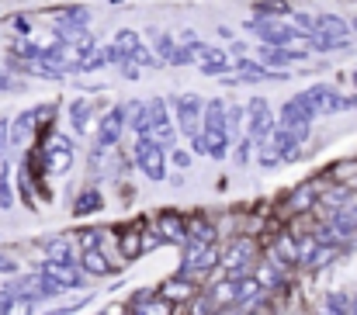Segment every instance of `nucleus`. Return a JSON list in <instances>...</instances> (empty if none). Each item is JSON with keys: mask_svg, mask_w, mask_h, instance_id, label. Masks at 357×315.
<instances>
[{"mask_svg": "<svg viewBox=\"0 0 357 315\" xmlns=\"http://www.w3.org/2000/svg\"><path fill=\"white\" fill-rule=\"evenodd\" d=\"M163 243H174V246H184L188 243V215L184 211H174V208H163L156 215V225Z\"/></svg>", "mask_w": 357, "mask_h": 315, "instance_id": "6e6552de", "label": "nucleus"}, {"mask_svg": "<svg viewBox=\"0 0 357 315\" xmlns=\"http://www.w3.org/2000/svg\"><path fill=\"white\" fill-rule=\"evenodd\" d=\"M121 256H125V260H139V256H142L139 229H132V232H125V236H121Z\"/></svg>", "mask_w": 357, "mask_h": 315, "instance_id": "4c0bfd02", "label": "nucleus"}, {"mask_svg": "<svg viewBox=\"0 0 357 315\" xmlns=\"http://www.w3.org/2000/svg\"><path fill=\"white\" fill-rule=\"evenodd\" d=\"M337 256H340V246H316L305 267H312V270H326V267H330Z\"/></svg>", "mask_w": 357, "mask_h": 315, "instance_id": "f704fd0d", "label": "nucleus"}, {"mask_svg": "<svg viewBox=\"0 0 357 315\" xmlns=\"http://www.w3.org/2000/svg\"><path fill=\"white\" fill-rule=\"evenodd\" d=\"M250 153H253V142H250V139H239L236 149H233V160H236L239 170H243V167L250 163Z\"/></svg>", "mask_w": 357, "mask_h": 315, "instance_id": "79ce46f5", "label": "nucleus"}, {"mask_svg": "<svg viewBox=\"0 0 357 315\" xmlns=\"http://www.w3.org/2000/svg\"><path fill=\"white\" fill-rule=\"evenodd\" d=\"M105 208V194H101V187H84L77 198H73V215L77 218H87V215H94V211Z\"/></svg>", "mask_w": 357, "mask_h": 315, "instance_id": "4be33fe9", "label": "nucleus"}, {"mask_svg": "<svg viewBox=\"0 0 357 315\" xmlns=\"http://www.w3.org/2000/svg\"><path fill=\"white\" fill-rule=\"evenodd\" d=\"M257 14H260V17L267 14V17L278 21V17H288L291 7H288V0H260V3H257Z\"/></svg>", "mask_w": 357, "mask_h": 315, "instance_id": "e433bc0d", "label": "nucleus"}, {"mask_svg": "<svg viewBox=\"0 0 357 315\" xmlns=\"http://www.w3.org/2000/svg\"><path fill=\"white\" fill-rule=\"evenodd\" d=\"M198 66H202V73H205V77H222V73H229V70H233V59L226 56V49H219V45H215V49H212V56H208V59H202Z\"/></svg>", "mask_w": 357, "mask_h": 315, "instance_id": "c756f323", "label": "nucleus"}, {"mask_svg": "<svg viewBox=\"0 0 357 315\" xmlns=\"http://www.w3.org/2000/svg\"><path fill=\"white\" fill-rule=\"evenodd\" d=\"M10 24H14V31L28 35V21H24V17H10Z\"/></svg>", "mask_w": 357, "mask_h": 315, "instance_id": "864d4df0", "label": "nucleus"}, {"mask_svg": "<svg viewBox=\"0 0 357 315\" xmlns=\"http://www.w3.org/2000/svg\"><path fill=\"white\" fill-rule=\"evenodd\" d=\"M73 167V142L63 135H52L45 142V156H42V174H66Z\"/></svg>", "mask_w": 357, "mask_h": 315, "instance_id": "0eeeda50", "label": "nucleus"}, {"mask_svg": "<svg viewBox=\"0 0 357 315\" xmlns=\"http://www.w3.org/2000/svg\"><path fill=\"white\" fill-rule=\"evenodd\" d=\"M264 298V291H260V284L253 281V277H243L236 281V291H233V305H236L239 312H250L257 302Z\"/></svg>", "mask_w": 357, "mask_h": 315, "instance_id": "6ab92c4d", "label": "nucleus"}, {"mask_svg": "<svg viewBox=\"0 0 357 315\" xmlns=\"http://www.w3.org/2000/svg\"><path fill=\"white\" fill-rule=\"evenodd\" d=\"M17 274H21L17 256H10L7 249H0V277H17Z\"/></svg>", "mask_w": 357, "mask_h": 315, "instance_id": "ea45409f", "label": "nucleus"}, {"mask_svg": "<svg viewBox=\"0 0 357 315\" xmlns=\"http://www.w3.org/2000/svg\"><path fill=\"white\" fill-rule=\"evenodd\" d=\"M94 114H98V105H94V101H84V98L70 101V121H73V132H77V135L91 132Z\"/></svg>", "mask_w": 357, "mask_h": 315, "instance_id": "a211bd4d", "label": "nucleus"}, {"mask_svg": "<svg viewBox=\"0 0 357 315\" xmlns=\"http://www.w3.org/2000/svg\"><path fill=\"white\" fill-rule=\"evenodd\" d=\"M73 239H77V243H80V249L87 253V249H98V239H101V232H98V229H80Z\"/></svg>", "mask_w": 357, "mask_h": 315, "instance_id": "a19ab883", "label": "nucleus"}, {"mask_svg": "<svg viewBox=\"0 0 357 315\" xmlns=\"http://www.w3.org/2000/svg\"><path fill=\"white\" fill-rule=\"evenodd\" d=\"M38 274L42 277H49L59 291H80V288H87V277L80 274V267H66V263H52V260H42V267H38Z\"/></svg>", "mask_w": 357, "mask_h": 315, "instance_id": "1a4fd4ad", "label": "nucleus"}, {"mask_svg": "<svg viewBox=\"0 0 357 315\" xmlns=\"http://www.w3.org/2000/svg\"><path fill=\"white\" fill-rule=\"evenodd\" d=\"M98 315H101V312H98Z\"/></svg>", "mask_w": 357, "mask_h": 315, "instance_id": "052dcab7", "label": "nucleus"}, {"mask_svg": "<svg viewBox=\"0 0 357 315\" xmlns=\"http://www.w3.org/2000/svg\"><path fill=\"white\" fill-rule=\"evenodd\" d=\"M146 118H149V139H153V142H160L163 149H167V146H174L177 128H174L170 107H167L163 98H153V101L146 105Z\"/></svg>", "mask_w": 357, "mask_h": 315, "instance_id": "7ed1b4c3", "label": "nucleus"}, {"mask_svg": "<svg viewBox=\"0 0 357 315\" xmlns=\"http://www.w3.org/2000/svg\"><path fill=\"white\" fill-rule=\"evenodd\" d=\"M260 167H264V170H274V167H281V156H278L274 149H264V153H260Z\"/></svg>", "mask_w": 357, "mask_h": 315, "instance_id": "de8ad7c7", "label": "nucleus"}, {"mask_svg": "<svg viewBox=\"0 0 357 315\" xmlns=\"http://www.w3.org/2000/svg\"><path fill=\"white\" fill-rule=\"evenodd\" d=\"M87 302H91V295H84V298H80L77 305H66V309H56V312H45V315H80Z\"/></svg>", "mask_w": 357, "mask_h": 315, "instance_id": "09e8293b", "label": "nucleus"}, {"mask_svg": "<svg viewBox=\"0 0 357 315\" xmlns=\"http://www.w3.org/2000/svg\"><path fill=\"white\" fill-rule=\"evenodd\" d=\"M316 201H319V191H316V184H298L295 191H291V198H288V205L295 215H305V211L316 208Z\"/></svg>", "mask_w": 357, "mask_h": 315, "instance_id": "393cba45", "label": "nucleus"}, {"mask_svg": "<svg viewBox=\"0 0 357 315\" xmlns=\"http://www.w3.org/2000/svg\"><path fill=\"white\" fill-rule=\"evenodd\" d=\"M77 267H80V274H84V277H112V274H115V267L108 263V256H105V249H101V246H98V249L80 253V256H77Z\"/></svg>", "mask_w": 357, "mask_h": 315, "instance_id": "ddd939ff", "label": "nucleus"}, {"mask_svg": "<svg viewBox=\"0 0 357 315\" xmlns=\"http://www.w3.org/2000/svg\"><path fill=\"white\" fill-rule=\"evenodd\" d=\"M243 121H246V111H243L239 105H226V135H229V139L239 132Z\"/></svg>", "mask_w": 357, "mask_h": 315, "instance_id": "58836bf2", "label": "nucleus"}, {"mask_svg": "<svg viewBox=\"0 0 357 315\" xmlns=\"http://www.w3.org/2000/svg\"><path fill=\"white\" fill-rule=\"evenodd\" d=\"M119 70H121V77H125V80H139V77H142V70H139V66H132V63H121Z\"/></svg>", "mask_w": 357, "mask_h": 315, "instance_id": "3c124183", "label": "nucleus"}, {"mask_svg": "<svg viewBox=\"0 0 357 315\" xmlns=\"http://www.w3.org/2000/svg\"><path fill=\"white\" fill-rule=\"evenodd\" d=\"M31 135H35V114H31V107H28V111H21L17 118H10L7 139H10V146H24Z\"/></svg>", "mask_w": 357, "mask_h": 315, "instance_id": "aec40b11", "label": "nucleus"}, {"mask_svg": "<svg viewBox=\"0 0 357 315\" xmlns=\"http://www.w3.org/2000/svg\"><path fill=\"white\" fill-rule=\"evenodd\" d=\"M10 91H24V84H21V80H14V77L0 66V94H10Z\"/></svg>", "mask_w": 357, "mask_h": 315, "instance_id": "a18cd8bd", "label": "nucleus"}, {"mask_svg": "<svg viewBox=\"0 0 357 315\" xmlns=\"http://www.w3.org/2000/svg\"><path fill=\"white\" fill-rule=\"evenodd\" d=\"M354 84H357V70H354Z\"/></svg>", "mask_w": 357, "mask_h": 315, "instance_id": "bf43d9fd", "label": "nucleus"}, {"mask_svg": "<svg viewBox=\"0 0 357 315\" xmlns=\"http://www.w3.org/2000/svg\"><path fill=\"white\" fill-rule=\"evenodd\" d=\"M351 315H357V291L351 295Z\"/></svg>", "mask_w": 357, "mask_h": 315, "instance_id": "4d7b16f0", "label": "nucleus"}, {"mask_svg": "<svg viewBox=\"0 0 357 315\" xmlns=\"http://www.w3.org/2000/svg\"><path fill=\"white\" fill-rule=\"evenodd\" d=\"M10 163L3 160L0 163V211H10L14 208V180H10Z\"/></svg>", "mask_w": 357, "mask_h": 315, "instance_id": "2f4dec72", "label": "nucleus"}, {"mask_svg": "<svg viewBox=\"0 0 357 315\" xmlns=\"http://www.w3.org/2000/svg\"><path fill=\"white\" fill-rule=\"evenodd\" d=\"M7 291V288H3ZM35 302H28L24 295H14V291H7V302H3V315H35Z\"/></svg>", "mask_w": 357, "mask_h": 315, "instance_id": "72a5a7b5", "label": "nucleus"}, {"mask_svg": "<svg viewBox=\"0 0 357 315\" xmlns=\"http://www.w3.org/2000/svg\"><path fill=\"white\" fill-rule=\"evenodd\" d=\"M319 315H351V295L347 291H330L323 298V312Z\"/></svg>", "mask_w": 357, "mask_h": 315, "instance_id": "473e14b6", "label": "nucleus"}, {"mask_svg": "<svg viewBox=\"0 0 357 315\" xmlns=\"http://www.w3.org/2000/svg\"><path fill=\"white\" fill-rule=\"evenodd\" d=\"M188 243L215 246V222H212L208 215H191V218H188Z\"/></svg>", "mask_w": 357, "mask_h": 315, "instance_id": "f3484780", "label": "nucleus"}, {"mask_svg": "<svg viewBox=\"0 0 357 315\" xmlns=\"http://www.w3.org/2000/svg\"><path fill=\"white\" fill-rule=\"evenodd\" d=\"M167 163H174V167L188 170V167H191V153H188V149H174V153L167 156Z\"/></svg>", "mask_w": 357, "mask_h": 315, "instance_id": "49530a36", "label": "nucleus"}, {"mask_svg": "<svg viewBox=\"0 0 357 315\" xmlns=\"http://www.w3.org/2000/svg\"><path fill=\"white\" fill-rule=\"evenodd\" d=\"M45 260L52 263H66V267H77V253H73V239H63V236H52L45 243Z\"/></svg>", "mask_w": 357, "mask_h": 315, "instance_id": "412c9836", "label": "nucleus"}, {"mask_svg": "<svg viewBox=\"0 0 357 315\" xmlns=\"http://www.w3.org/2000/svg\"><path fill=\"white\" fill-rule=\"evenodd\" d=\"M246 111V118H250V142H267L271 135H274V111L267 105V98H250V105L243 107Z\"/></svg>", "mask_w": 357, "mask_h": 315, "instance_id": "20e7f679", "label": "nucleus"}, {"mask_svg": "<svg viewBox=\"0 0 357 315\" xmlns=\"http://www.w3.org/2000/svg\"><path fill=\"white\" fill-rule=\"evenodd\" d=\"M139 246H142V253H149L153 246H163V239H160L156 229H142V232H139Z\"/></svg>", "mask_w": 357, "mask_h": 315, "instance_id": "37998d69", "label": "nucleus"}, {"mask_svg": "<svg viewBox=\"0 0 357 315\" xmlns=\"http://www.w3.org/2000/svg\"><path fill=\"white\" fill-rule=\"evenodd\" d=\"M156 295L163 298V302H170V305H188L195 295H198V284L191 281V277H181V274H170L167 281H160V288H156Z\"/></svg>", "mask_w": 357, "mask_h": 315, "instance_id": "9d476101", "label": "nucleus"}, {"mask_svg": "<svg viewBox=\"0 0 357 315\" xmlns=\"http://www.w3.org/2000/svg\"><path fill=\"white\" fill-rule=\"evenodd\" d=\"M191 146H195L198 153L212 156V160H226V153H229V135H226V132H202L198 139H191Z\"/></svg>", "mask_w": 357, "mask_h": 315, "instance_id": "4468645a", "label": "nucleus"}, {"mask_svg": "<svg viewBox=\"0 0 357 315\" xmlns=\"http://www.w3.org/2000/svg\"><path fill=\"white\" fill-rule=\"evenodd\" d=\"M212 315H246V312H239L236 305H229V309H219V312H212Z\"/></svg>", "mask_w": 357, "mask_h": 315, "instance_id": "5fc2aeb1", "label": "nucleus"}, {"mask_svg": "<svg viewBox=\"0 0 357 315\" xmlns=\"http://www.w3.org/2000/svg\"><path fill=\"white\" fill-rule=\"evenodd\" d=\"M271 260L281 263V267H298V239L288 236V232L274 236V243H271Z\"/></svg>", "mask_w": 357, "mask_h": 315, "instance_id": "2eb2a0df", "label": "nucleus"}, {"mask_svg": "<svg viewBox=\"0 0 357 315\" xmlns=\"http://www.w3.org/2000/svg\"><path fill=\"white\" fill-rule=\"evenodd\" d=\"M347 215H351V225H354V232H357V205H354V208L347 205Z\"/></svg>", "mask_w": 357, "mask_h": 315, "instance_id": "6e6d98bb", "label": "nucleus"}, {"mask_svg": "<svg viewBox=\"0 0 357 315\" xmlns=\"http://www.w3.org/2000/svg\"><path fill=\"white\" fill-rule=\"evenodd\" d=\"M7 128H10V118H0V156L10 149V139H7Z\"/></svg>", "mask_w": 357, "mask_h": 315, "instance_id": "8fccbe9b", "label": "nucleus"}, {"mask_svg": "<svg viewBox=\"0 0 357 315\" xmlns=\"http://www.w3.org/2000/svg\"><path fill=\"white\" fill-rule=\"evenodd\" d=\"M312 52H340V49H351L347 38H326V35H309L305 38Z\"/></svg>", "mask_w": 357, "mask_h": 315, "instance_id": "c9c22d12", "label": "nucleus"}, {"mask_svg": "<svg viewBox=\"0 0 357 315\" xmlns=\"http://www.w3.org/2000/svg\"><path fill=\"white\" fill-rule=\"evenodd\" d=\"M347 28H354V31H357V17H351V21H347Z\"/></svg>", "mask_w": 357, "mask_h": 315, "instance_id": "13d9d810", "label": "nucleus"}, {"mask_svg": "<svg viewBox=\"0 0 357 315\" xmlns=\"http://www.w3.org/2000/svg\"><path fill=\"white\" fill-rule=\"evenodd\" d=\"M132 156H135V167H139L149 180H156V184L167 180V149H163L160 142H153V139H139Z\"/></svg>", "mask_w": 357, "mask_h": 315, "instance_id": "f03ea898", "label": "nucleus"}, {"mask_svg": "<svg viewBox=\"0 0 357 315\" xmlns=\"http://www.w3.org/2000/svg\"><path fill=\"white\" fill-rule=\"evenodd\" d=\"M125 125L139 135V139H149V118H146V105L142 101H132L125 107Z\"/></svg>", "mask_w": 357, "mask_h": 315, "instance_id": "cd10ccee", "label": "nucleus"}, {"mask_svg": "<svg viewBox=\"0 0 357 315\" xmlns=\"http://www.w3.org/2000/svg\"><path fill=\"white\" fill-rule=\"evenodd\" d=\"M305 105L312 107V114H340L347 111V98L340 91H333L330 84H312L309 91H302Z\"/></svg>", "mask_w": 357, "mask_h": 315, "instance_id": "423d86ee", "label": "nucleus"}, {"mask_svg": "<svg viewBox=\"0 0 357 315\" xmlns=\"http://www.w3.org/2000/svg\"><path fill=\"white\" fill-rule=\"evenodd\" d=\"M101 315H128V309H125V302H112L101 309Z\"/></svg>", "mask_w": 357, "mask_h": 315, "instance_id": "603ef678", "label": "nucleus"}, {"mask_svg": "<svg viewBox=\"0 0 357 315\" xmlns=\"http://www.w3.org/2000/svg\"><path fill=\"white\" fill-rule=\"evenodd\" d=\"M281 270H284V267L271 260V263L257 267V270H253L250 277H253V281L260 284V291H267V295H271V291H274V288H281V281H284V274H281Z\"/></svg>", "mask_w": 357, "mask_h": 315, "instance_id": "b1692460", "label": "nucleus"}, {"mask_svg": "<svg viewBox=\"0 0 357 315\" xmlns=\"http://www.w3.org/2000/svg\"><path fill=\"white\" fill-rule=\"evenodd\" d=\"M149 38H153V56H156V63H170V56H174V49H177V38H174L170 31H156V28H149Z\"/></svg>", "mask_w": 357, "mask_h": 315, "instance_id": "c85d7f7f", "label": "nucleus"}, {"mask_svg": "<svg viewBox=\"0 0 357 315\" xmlns=\"http://www.w3.org/2000/svg\"><path fill=\"white\" fill-rule=\"evenodd\" d=\"M87 21H91V10L84 7V3H77V7H63L59 14H56V28H77V31H87Z\"/></svg>", "mask_w": 357, "mask_h": 315, "instance_id": "5701e85b", "label": "nucleus"}, {"mask_svg": "<svg viewBox=\"0 0 357 315\" xmlns=\"http://www.w3.org/2000/svg\"><path fill=\"white\" fill-rule=\"evenodd\" d=\"M233 291H236V284H233V281H226V277H222V281H215V284L208 288V295H205V298H208V305H212V312L229 309V305H233Z\"/></svg>", "mask_w": 357, "mask_h": 315, "instance_id": "bb28decb", "label": "nucleus"}, {"mask_svg": "<svg viewBox=\"0 0 357 315\" xmlns=\"http://www.w3.org/2000/svg\"><path fill=\"white\" fill-rule=\"evenodd\" d=\"M233 70H236V77H233V84H260V80H284V73H271L267 66H260L257 59H233Z\"/></svg>", "mask_w": 357, "mask_h": 315, "instance_id": "f8f14e48", "label": "nucleus"}, {"mask_svg": "<svg viewBox=\"0 0 357 315\" xmlns=\"http://www.w3.org/2000/svg\"><path fill=\"white\" fill-rule=\"evenodd\" d=\"M170 118H174V128L184 132L188 139H198L202 135V111H205V101L198 94H181L170 101Z\"/></svg>", "mask_w": 357, "mask_h": 315, "instance_id": "f257e3e1", "label": "nucleus"}, {"mask_svg": "<svg viewBox=\"0 0 357 315\" xmlns=\"http://www.w3.org/2000/svg\"><path fill=\"white\" fill-rule=\"evenodd\" d=\"M257 56H260V66H274V70H281V66H291V63H302V59H305V52H302V49H271V45H260V49H257Z\"/></svg>", "mask_w": 357, "mask_h": 315, "instance_id": "dca6fc26", "label": "nucleus"}, {"mask_svg": "<svg viewBox=\"0 0 357 315\" xmlns=\"http://www.w3.org/2000/svg\"><path fill=\"white\" fill-rule=\"evenodd\" d=\"M188 63H195L191 45H177V49H174V56H170V66H188Z\"/></svg>", "mask_w": 357, "mask_h": 315, "instance_id": "c03bdc74", "label": "nucleus"}, {"mask_svg": "<svg viewBox=\"0 0 357 315\" xmlns=\"http://www.w3.org/2000/svg\"><path fill=\"white\" fill-rule=\"evenodd\" d=\"M312 107L305 105V98L302 94H295L291 101H284V107H281V125L278 128H309L312 125Z\"/></svg>", "mask_w": 357, "mask_h": 315, "instance_id": "9b49d317", "label": "nucleus"}, {"mask_svg": "<svg viewBox=\"0 0 357 315\" xmlns=\"http://www.w3.org/2000/svg\"><path fill=\"white\" fill-rule=\"evenodd\" d=\"M121 132H125V105H115L101 114V125H98V135H94V153L105 156L121 139Z\"/></svg>", "mask_w": 357, "mask_h": 315, "instance_id": "39448f33", "label": "nucleus"}, {"mask_svg": "<svg viewBox=\"0 0 357 315\" xmlns=\"http://www.w3.org/2000/svg\"><path fill=\"white\" fill-rule=\"evenodd\" d=\"M101 66H108V52L101 45H94L91 52H84L80 59H73V70L77 73H91V70H101Z\"/></svg>", "mask_w": 357, "mask_h": 315, "instance_id": "7c9ffc66", "label": "nucleus"}, {"mask_svg": "<svg viewBox=\"0 0 357 315\" xmlns=\"http://www.w3.org/2000/svg\"><path fill=\"white\" fill-rule=\"evenodd\" d=\"M347 21L340 14H319L316 17V35H326V38H347Z\"/></svg>", "mask_w": 357, "mask_h": 315, "instance_id": "a878e982", "label": "nucleus"}]
</instances>
